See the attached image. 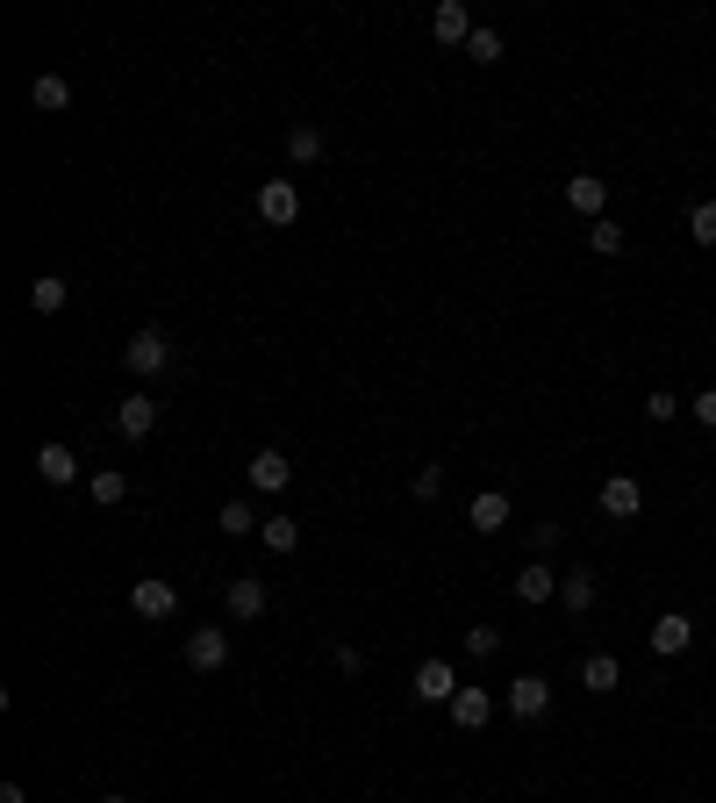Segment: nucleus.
Instances as JSON below:
<instances>
[{
  "label": "nucleus",
  "mask_w": 716,
  "mask_h": 803,
  "mask_svg": "<svg viewBox=\"0 0 716 803\" xmlns=\"http://www.w3.org/2000/svg\"><path fill=\"white\" fill-rule=\"evenodd\" d=\"M122 367H129L136 381H151V373H165V367H173V338H165L158 323H151V330H136V338L122 344Z\"/></svg>",
  "instance_id": "nucleus-1"
},
{
  "label": "nucleus",
  "mask_w": 716,
  "mask_h": 803,
  "mask_svg": "<svg viewBox=\"0 0 716 803\" xmlns=\"http://www.w3.org/2000/svg\"><path fill=\"white\" fill-rule=\"evenodd\" d=\"M129 610H136V617H144V625H165V617H173V610H179V588H173V581H165V574H144V581H136V588H129Z\"/></svg>",
  "instance_id": "nucleus-2"
},
{
  "label": "nucleus",
  "mask_w": 716,
  "mask_h": 803,
  "mask_svg": "<svg viewBox=\"0 0 716 803\" xmlns=\"http://www.w3.org/2000/svg\"><path fill=\"white\" fill-rule=\"evenodd\" d=\"M544 710H552V681H544V675H516V681H509V718L538 724Z\"/></svg>",
  "instance_id": "nucleus-3"
},
{
  "label": "nucleus",
  "mask_w": 716,
  "mask_h": 803,
  "mask_svg": "<svg viewBox=\"0 0 716 803\" xmlns=\"http://www.w3.org/2000/svg\"><path fill=\"white\" fill-rule=\"evenodd\" d=\"M243 481H251V488L258 495H280L287 488V481H294V460H287V452H251V466H243Z\"/></svg>",
  "instance_id": "nucleus-4"
},
{
  "label": "nucleus",
  "mask_w": 716,
  "mask_h": 803,
  "mask_svg": "<svg viewBox=\"0 0 716 803\" xmlns=\"http://www.w3.org/2000/svg\"><path fill=\"white\" fill-rule=\"evenodd\" d=\"M466 681L445 668V660H423L416 668V681H408V696H416V703H452V696H459Z\"/></svg>",
  "instance_id": "nucleus-5"
},
{
  "label": "nucleus",
  "mask_w": 716,
  "mask_h": 803,
  "mask_svg": "<svg viewBox=\"0 0 716 803\" xmlns=\"http://www.w3.org/2000/svg\"><path fill=\"white\" fill-rule=\"evenodd\" d=\"M567 208H573V216H588V223H602L609 179H602V173H573V179H567Z\"/></svg>",
  "instance_id": "nucleus-6"
},
{
  "label": "nucleus",
  "mask_w": 716,
  "mask_h": 803,
  "mask_svg": "<svg viewBox=\"0 0 716 803\" xmlns=\"http://www.w3.org/2000/svg\"><path fill=\"white\" fill-rule=\"evenodd\" d=\"M474 29H480V22H474V14L459 8V0H437V8H430V37L445 43V51H452V43L466 51V37H474Z\"/></svg>",
  "instance_id": "nucleus-7"
},
{
  "label": "nucleus",
  "mask_w": 716,
  "mask_h": 803,
  "mask_svg": "<svg viewBox=\"0 0 716 803\" xmlns=\"http://www.w3.org/2000/svg\"><path fill=\"white\" fill-rule=\"evenodd\" d=\"M115 431L129 437V445H136V437H151V431H158V402H151V395H122L115 402Z\"/></svg>",
  "instance_id": "nucleus-8"
},
{
  "label": "nucleus",
  "mask_w": 716,
  "mask_h": 803,
  "mask_svg": "<svg viewBox=\"0 0 716 803\" xmlns=\"http://www.w3.org/2000/svg\"><path fill=\"white\" fill-rule=\"evenodd\" d=\"M258 216H266L272 230H287V223L301 216V194L287 187V179H266V187H258Z\"/></svg>",
  "instance_id": "nucleus-9"
},
{
  "label": "nucleus",
  "mask_w": 716,
  "mask_h": 803,
  "mask_svg": "<svg viewBox=\"0 0 716 803\" xmlns=\"http://www.w3.org/2000/svg\"><path fill=\"white\" fill-rule=\"evenodd\" d=\"M222 660H230V631L208 625V631H194V639H187V668H194V675H216Z\"/></svg>",
  "instance_id": "nucleus-10"
},
{
  "label": "nucleus",
  "mask_w": 716,
  "mask_h": 803,
  "mask_svg": "<svg viewBox=\"0 0 716 803\" xmlns=\"http://www.w3.org/2000/svg\"><path fill=\"white\" fill-rule=\"evenodd\" d=\"M688 646H695V625H688L681 610H666L660 625H652V653H660V660H681Z\"/></svg>",
  "instance_id": "nucleus-11"
},
{
  "label": "nucleus",
  "mask_w": 716,
  "mask_h": 803,
  "mask_svg": "<svg viewBox=\"0 0 716 803\" xmlns=\"http://www.w3.org/2000/svg\"><path fill=\"white\" fill-rule=\"evenodd\" d=\"M37 474L51 481V488H72V481H80V452L72 445H37Z\"/></svg>",
  "instance_id": "nucleus-12"
},
{
  "label": "nucleus",
  "mask_w": 716,
  "mask_h": 803,
  "mask_svg": "<svg viewBox=\"0 0 716 803\" xmlns=\"http://www.w3.org/2000/svg\"><path fill=\"white\" fill-rule=\"evenodd\" d=\"M445 710H452V724H459V732H480V724L495 718V696H487V689H459Z\"/></svg>",
  "instance_id": "nucleus-13"
},
{
  "label": "nucleus",
  "mask_w": 716,
  "mask_h": 803,
  "mask_svg": "<svg viewBox=\"0 0 716 803\" xmlns=\"http://www.w3.org/2000/svg\"><path fill=\"white\" fill-rule=\"evenodd\" d=\"M266 581H258V574H237V581H230V617H237V625H251V617H266Z\"/></svg>",
  "instance_id": "nucleus-14"
},
{
  "label": "nucleus",
  "mask_w": 716,
  "mask_h": 803,
  "mask_svg": "<svg viewBox=\"0 0 716 803\" xmlns=\"http://www.w3.org/2000/svg\"><path fill=\"white\" fill-rule=\"evenodd\" d=\"M602 509L609 517H637V509H645V488H637L631 474H609L602 481Z\"/></svg>",
  "instance_id": "nucleus-15"
},
{
  "label": "nucleus",
  "mask_w": 716,
  "mask_h": 803,
  "mask_svg": "<svg viewBox=\"0 0 716 803\" xmlns=\"http://www.w3.org/2000/svg\"><path fill=\"white\" fill-rule=\"evenodd\" d=\"M509 517H516V509H509V495H495V488H487V495H474V509H466V524H474L480 538H495Z\"/></svg>",
  "instance_id": "nucleus-16"
},
{
  "label": "nucleus",
  "mask_w": 716,
  "mask_h": 803,
  "mask_svg": "<svg viewBox=\"0 0 716 803\" xmlns=\"http://www.w3.org/2000/svg\"><path fill=\"white\" fill-rule=\"evenodd\" d=\"M516 596H523V603H552V596H559V567H544V559H530V567L516 574Z\"/></svg>",
  "instance_id": "nucleus-17"
},
{
  "label": "nucleus",
  "mask_w": 716,
  "mask_h": 803,
  "mask_svg": "<svg viewBox=\"0 0 716 803\" xmlns=\"http://www.w3.org/2000/svg\"><path fill=\"white\" fill-rule=\"evenodd\" d=\"M581 689H595V696L623 689V660H616V653H588V660H581Z\"/></svg>",
  "instance_id": "nucleus-18"
},
{
  "label": "nucleus",
  "mask_w": 716,
  "mask_h": 803,
  "mask_svg": "<svg viewBox=\"0 0 716 803\" xmlns=\"http://www.w3.org/2000/svg\"><path fill=\"white\" fill-rule=\"evenodd\" d=\"M29 101H37V109H72V80L65 72H37V80H29Z\"/></svg>",
  "instance_id": "nucleus-19"
},
{
  "label": "nucleus",
  "mask_w": 716,
  "mask_h": 803,
  "mask_svg": "<svg viewBox=\"0 0 716 803\" xmlns=\"http://www.w3.org/2000/svg\"><path fill=\"white\" fill-rule=\"evenodd\" d=\"M559 603H567L573 617H588V610H595V574H581V567L559 574Z\"/></svg>",
  "instance_id": "nucleus-20"
},
{
  "label": "nucleus",
  "mask_w": 716,
  "mask_h": 803,
  "mask_svg": "<svg viewBox=\"0 0 716 803\" xmlns=\"http://www.w3.org/2000/svg\"><path fill=\"white\" fill-rule=\"evenodd\" d=\"M65 295H72V287L58 280V272H37V280H29V309H37V316H58V309H65Z\"/></svg>",
  "instance_id": "nucleus-21"
},
{
  "label": "nucleus",
  "mask_w": 716,
  "mask_h": 803,
  "mask_svg": "<svg viewBox=\"0 0 716 803\" xmlns=\"http://www.w3.org/2000/svg\"><path fill=\"white\" fill-rule=\"evenodd\" d=\"M323 130H315V123H294V130H287V158H294V165H315V158H323Z\"/></svg>",
  "instance_id": "nucleus-22"
},
{
  "label": "nucleus",
  "mask_w": 716,
  "mask_h": 803,
  "mask_svg": "<svg viewBox=\"0 0 716 803\" xmlns=\"http://www.w3.org/2000/svg\"><path fill=\"white\" fill-rule=\"evenodd\" d=\"M86 495H94L101 509H115L122 495H129V474H115V466H101V474H86Z\"/></svg>",
  "instance_id": "nucleus-23"
},
{
  "label": "nucleus",
  "mask_w": 716,
  "mask_h": 803,
  "mask_svg": "<svg viewBox=\"0 0 716 803\" xmlns=\"http://www.w3.org/2000/svg\"><path fill=\"white\" fill-rule=\"evenodd\" d=\"M258 538H266V553H294V545H301V524L294 517H266V524H258Z\"/></svg>",
  "instance_id": "nucleus-24"
},
{
  "label": "nucleus",
  "mask_w": 716,
  "mask_h": 803,
  "mask_svg": "<svg viewBox=\"0 0 716 803\" xmlns=\"http://www.w3.org/2000/svg\"><path fill=\"white\" fill-rule=\"evenodd\" d=\"M216 524H222V532H230V538H243V532H258V524H266V517H258V509H251V503H243V495H237V503H222V509H216Z\"/></svg>",
  "instance_id": "nucleus-25"
},
{
  "label": "nucleus",
  "mask_w": 716,
  "mask_h": 803,
  "mask_svg": "<svg viewBox=\"0 0 716 803\" xmlns=\"http://www.w3.org/2000/svg\"><path fill=\"white\" fill-rule=\"evenodd\" d=\"M466 58H474V65H501V29H474V37H466Z\"/></svg>",
  "instance_id": "nucleus-26"
},
{
  "label": "nucleus",
  "mask_w": 716,
  "mask_h": 803,
  "mask_svg": "<svg viewBox=\"0 0 716 803\" xmlns=\"http://www.w3.org/2000/svg\"><path fill=\"white\" fill-rule=\"evenodd\" d=\"M688 237L716 251V202H695V208H688Z\"/></svg>",
  "instance_id": "nucleus-27"
},
{
  "label": "nucleus",
  "mask_w": 716,
  "mask_h": 803,
  "mask_svg": "<svg viewBox=\"0 0 716 803\" xmlns=\"http://www.w3.org/2000/svg\"><path fill=\"white\" fill-rule=\"evenodd\" d=\"M588 245H595L602 259H616V251H623V230H616V223L602 216V223H588Z\"/></svg>",
  "instance_id": "nucleus-28"
},
{
  "label": "nucleus",
  "mask_w": 716,
  "mask_h": 803,
  "mask_svg": "<svg viewBox=\"0 0 716 803\" xmlns=\"http://www.w3.org/2000/svg\"><path fill=\"white\" fill-rule=\"evenodd\" d=\"M408 488H416L423 503H437V495H445V466H437V460H430V466H416V481H408Z\"/></svg>",
  "instance_id": "nucleus-29"
},
{
  "label": "nucleus",
  "mask_w": 716,
  "mask_h": 803,
  "mask_svg": "<svg viewBox=\"0 0 716 803\" xmlns=\"http://www.w3.org/2000/svg\"><path fill=\"white\" fill-rule=\"evenodd\" d=\"M559 538H567V524H552V517L530 524V553H559Z\"/></svg>",
  "instance_id": "nucleus-30"
},
{
  "label": "nucleus",
  "mask_w": 716,
  "mask_h": 803,
  "mask_svg": "<svg viewBox=\"0 0 716 803\" xmlns=\"http://www.w3.org/2000/svg\"><path fill=\"white\" fill-rule=\"evenodd\" d=\"M495 646H501L495 625H474V631H466V653H474V660H495Z\"/></svg>",
  "instance_id": "nucleus-31"
},
{
  "label": "nucleus",
  "mask_w": 716,
  "mask_h": 803,
  "mask_svg": "<svg viewBox=\"0 0 716 803\" xmlns=\"http://www.w3.org/2000/svg\"><path fill=\"white\" fill-rule=\"evenodd\" d=\"M674 409H681V402L666 395V388H660V395H645V416H652V423H674Z\"/></svg>",
  "instance_id": "nucleus-32"
},
{
  "label": "nucleus",
  "mask_w": 716,
  "mask_h": 803,
  "mask_svg": "<svg viewBox=\"0 0 716 803\" xmlns=\"http://www.w3.org/2000/svg\"><path fill=\"white\" fill-rule=\"evenodd\" d=\"M688 409H695V423H703V431H716V388H703Z\"/></svg>",
  "instance_id": "nucleus-33"
},
{
  "label": "nucleus",
  "mask_w": 716,
  "mask_h": 803,
  "mask_svg": "<svg viewBox=\"0 0 716 803\" xmlns=\"http://www.w3.org/2000/svg\"><path fill=\"white\" fill-rule=\"evenodd\" d=\"M0 803H29V790L22 782H0Z\"/></svg>",
  "instance_id": "nucleus-34"
},
{
  "label": "nucleus",
  "mask_w": 716,
  "mask_h": 803,
  "mask_svg": "<svg viewBox=\"0 0 716 803\" xmlns=\"http://www.w3.org/2000/svg\"><path fill=\"white\" fill-rule=\"evenodd\" d=\"M101 803H129V796H101Z\"/></svg>",
  "instance_id": "nucleus-35"
}]
</instances>
